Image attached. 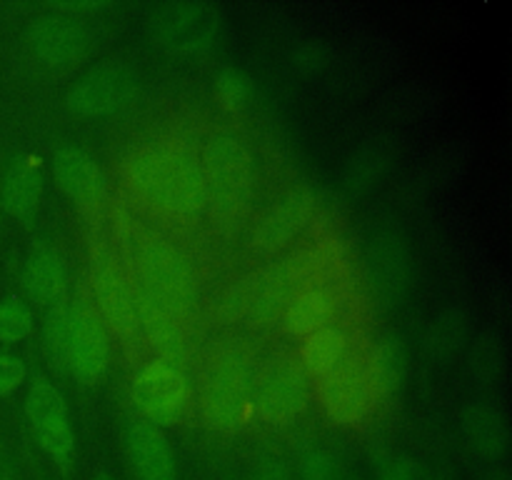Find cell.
<instances>
[{
	"label": "cell",
	"instance_id": "cell-17",
	"mask_svg": "<svg viewBox=\"0 0 512 480\" xmlns=\"http://www.w3.org/2000/svg\"><path fill=\"white\" fill-rule=\"evenodd\" d=\"M135 305H138L140 335L148 340V345L155 350L158 360H165V363H173L185 370L190 358L185 323H180L160 300H155L153 295L145 293L138 285H135Z\"/></svg>",
	"mask_w": 512,
	"mask_h": 480
},
{
	"label": "cell",
	"instance_id": "cell-13",
	"mask_svg": "<svg viewBox=\"0 0 512 480\" xmlns=\"http://www.w3.org/2000/svg\"><path fill=\"white\" fill-rule=\"evenodd\" d=\"M318 198L313 190L295 188L285 193L278 203L270 205L248 233V250L258 258H275L298 240L305 225L315 218Z\"/></svg>",
	"mask_w": 512,
	"mask_h": 480
},
{
	"label": "cell",
	"instance_id": "cell-27",
	"mask_svg": "<svg viewBox=\"0 0 512 480\" xmlns=\"http://www.w3.org/2000/svg\"><path fill=\"white\" fill-rule=\"evenodd\" d=\"M68 308L70 303L48 308L43 323V353L55 370L65 373V343H68Z\"/></svg>",
	"mask_w": 512,
	"mask_h": 480
},
{
	"label": "cell",
	"instance_id": "cell-14",
	"mask_svg": "<svg viewBox=\"0 0 512 480\" xmlns=\"http://www.w3.org/2000/svg\"><path fill=\"white\" fill-rule=\"evenodd\" d=\"M110 370V333L98 315L83 303L68 308V343H65V373L75 383L93 388Z\"/></svg>",
	"mask_w": 512,
	"mask_h": 480
},
{
	"label": "cell",
	"instance_id": "cell-37",
	"mask_svg": "<svg viewBox=\"0 0 512 480\" xmlns=\"http://www.w3.org/2000/svg\"><path fill=\"white\" fill-rule=\"evenodd\" d=\"M0 480H15V478H10V475L5 473V470H0Z\"/></svg>",
	"mask_w": 512,
	"mask_h": 480
},
{
	"label": "cell",
	"instance_id": "cell-35",
	"mask_svg": "<svg viewBox=\"0 0 512 480\" xmlns=\"http://www.w3.org/2000/svg\"><path fill=\"white\" fill-rule=\"evenodd\" d=\"M253 480H293V478H290V468L283 458H278V455H268V458H263L258 463V468H255L253 473Z\"/></svg>",
	"mask_w": 512,
	"mask_h": 480
},
{
	"label": "cell",
	"instance_id": "cell-22",
	"mask_svg": "<svg viewBox=\"0 0 512 480\" xmlns=\"http://www.w3.org/2000/svg\"><path fill=\"white\" fill-rule=\"evenodd\" d=\"M353 355V338L345 325L330 323L325 328L315 330L313 335L300 340V348L295 358L300 360L303 370L310 380H320L323 375L333 373L335 368L345 363Z\"/></svg>",
	"mask_w": 512,
	"mask_h": 480
},
{
	"label": "cell",
	"instance_id": "cell-23",
	"mask_svg": "<svg viewBox=\"0 0 512 480\" xmlns=\"http://www.w3.org/2000/svg\"><path fill=\"white\" fill-rule=\"evenodd\" d=\"M463 435L470 448L483 458L495 460L508 450V423L498 408L488 403H473L463 413Z\"/></svg>",
	"mask_w": 512,
	"mask_h": 480
},
{
	"label": "cell",
	"instance_id": "cell-18",
	"mask_svg": "<svg viewBox=\"0 0 512 480\" xmlns=\"http://www.w3.org/2000/svg\"><path fill=\"white\" fill-rule=\"evenodd\" d=\"M340 310V288L335 283H308L295 288L283 313V328L290 338L303 340L315 330L335 323Z\"/></svg>",
	"mask_w": 512,
	"mask_h": 480
},
{
	"label": "cell",
	"instance_id": "cell-25",
	"mask_svg": "<svg viewBox=\"0 0 512 480\" xmlns=\"http://www.w3.org/2000/svg\"><path fill=\"white\" fill-rule=\"evenodd\" d=\"M470 325L463 310H443L425 330V353L435 360H450L468 343Z\"/></svg>",
	"mask_w": 512,
	"mask_h": 480
},
{
	"label": "cell",
	"instance_id": "cell-36",
	"mask_svg": "<svg viewBox=\"0 0 512 480\" xmlns=\"http://www.w3.org/2000/svg\"><path fill=\"white\" fill-rule=\"evenodd\" d=\"M108 8V3H100V0H88V3H58V5H50L53 13L60 15H70V18H80L85 13H98V10Z\"/></svg>",
	"mask_w": 512,
	"mask_h": 480
},
{
	"label": "cell",
	"instance_id": "cell-11",
	"mask_svg": "<svg viewBox=\"0 0 512 480\" xmlns=\"http://www.w3.org/2000/svg\"><path fill=\"white\" fill-rule=\"evenodd\" d=\"M25 420L38 448L58 468H70L75 460V430L70 423L68 403L53 380L35 375L25 395Z\"/></svg>",
	"mask_w": 512,
	"mask_h": 480
},
{
	"label": "cell",
	"instance_id": "cell-31",
	"mask_svg": "<svg viewBox=\"0 0 512 480\" xmlns=\"http://www.w3.org/2000/svg\"><path fill=\"white\" fill-rule=\"evenodd\" d=\"M300 478L303 480H345L335 458L325 450H308L300 460Z\"/></svg>",
	"mask_w": 512,
	"mask_h": 480
},
{
	"label": "cell",
	"instance_id": "cell-5",
	"mask_svg": "<svg viewBox=\"0 0 512 480\" xmlns=\"http://www.w3.org/2000/svg\"><path fill=\"white\" fill-rule=\"evenodd\" d=\"M253 415L273 428L293 425L308 413L313 400V383L293 353H273L255 365Z\"/></svg>",
	"mask_w": 512,
	"mask_h": 480
},
{
	"label": "cell",
	"instance_id": "cell-29",
	"mask_svg": "<svg viewBox=\"0 0 512 480\" xmlns=\"http://www.w3.org/2000/svg\"><path fill=\"white\" fill-rule=\"evenodd\" d=\"M33 333V310L25 300H0V343L13 345Z\"/></svg>",
	"mask_w": 512,
	"mask_h": 480
},
{
	"label": "cell",
	"instance_id": "cell-32",
	"mask_svg": "<svg viewBox=\"0 0 512 480\" xmlns=\"http://www.w3.org/2000/svg\"><path fill=\"white\" fill-rule=\"evenodd\" d=\"M378 480H430V475L408 455H390L378 465Z\"/></svg>",
	"mask_w": 512,
	"mask_h": 480
},
{
	"label": "cell",
	"instance_id": "cell-33",
	"mask_svg": "<svg viewBox=\"0 0 512 480\" xmlns=\"http://www.w3.org/2000/svg\"><path fill=\"white\" fill-rule=\"evenodd\" d=\"M28 378V368L13 353H0V398L13 395Z\"/></svg>",
	"mask_w": 512,
	"mask_h": 480
},
{
	"label": "cell",
	"instance_id": "cell-3",
	"mask_svg": "<svg viewBox=\"0 0 512 480\" xmlns=\"http://www.w3.org/2000/svg\"><path fill=\"white\" fill-rule=\"evenodd\" d=\"M205 180V213L225 238L238 233L255 200V155L235 128H215L200 150Z\"/></svg>",
	"mask_w": 512,
	"mask_h": 480
},
{
	"label": "cell",
	"instance_id": "cell-10",
	"mask_svg": "<svg viewBox=\"0 0 512 480\" xmlns=\"http://www.w3.org/2000/svg\"><path fill=\"white\" fill-rule=\"evenodd\" d=\"M140 95V75L123 60L95 65L65 93V108L78 118H108L133 105Z\"/></svg>",
	"mask_w": 512,
	"mask_h": 480
},
{
	"label": "cell",
	"instance_id": "cell-28",
	"mask_svg": "<svg viewBox=\"0 0 512 480\" xmlns=\"http://www.w3.org/2000/svg\"><path fill=\"white\" fill-rule=\"evenodd\" d=\"M505 350L498 335L483 333L470 350V370L480 383H495L503 375Z\"/></svg>",
	"mask_w": 512,
	"mask_h": 480
},
{
	"label": "cell",
	"instance_id": "cell-9",
	"mask_svg": "<svg viewBox=\"0 0 512 480\" xmlns=\"http://www.w3.org/2000/svg\"><path fill=\"white\" fill-rule=\"evenodd\" d=\"M313 395L325 418L340 428H360L378 408V395L365 370V358L358 353L350 355L333 373L315 380Z\"/></svg>",
	"mask_w": 512,
	"mask_h": 480
},
{
	"label": "cell",
	"instance_id": "cell-20",
	"mask_svg": "<svg viewBox=\"0 0 512 480\" xmlns=\"http://www.w3.org/2000/svg\"><path fill=\"white\" fill-rule=\"evenodd\" d=\"M43 160L38 155H23L8 165L0 185V205L10 218L28 223L35 218L43 200Z\"/></svg>",
	"mask_w": 512,
	"mask_h": 480
},
{
	"label": "cell",
	"instance_id": "cell-30",
	"mask_svg": "<svg viewBox=\"0 0 512 480\" xmlns=\"http://www.w3.org/2000/svg\"><path fill=\"white\" fill-rule=\"evenodd\" d=\"M215 93H218L220 105L233 115H238L248 103V83H245L243 73L235 68L220 70L218 80H215Z\"/></svg>",
	"mask_w": 512,
	"mask_h": 480
},
{
	"label": "cell",
	"instance_id": "cell-26",
	"mask_svg": "<svg viewBox=\"0 0 512 480\" xmlns=\"http://www.w3.org/2000/svg\"><path fill=\"white\" fill-rule=\"evenodd\" d=\"M258 275L260 270H250V273L238 275L230 280L218 295H215L213 305H210V315L213 323L218 325H235L243 323L248 318V310L253 305L255 288H258Z\"/></svg>",
	"mask_w": 512,
	"mask_h": 480
},
{
	"label": "cell",
	"instance_id": "cell-16",
	"mask_svg": "<svg viewBox=\"0 0 512 480\" xmlns=\"http://www.w3.org/2000/svg\"><path fill=\"white\" fill-rule=\"evenodd\" d=\"M125 453H128L130 468L138 480H175L178 478V463L175 450L170 445L163 428L153 425L145 418H130L125 423Z\"/></svg>",
	"mask_w": 512,
	"mask_h": 480
},
{
	"label": "cell",
	"instance_id": "cell-12",
	"mask_svg": "<svg viewBox=\"0 0 512 480\" xmlns=\"http://www.w3.org/2000/svg\"><path fill=\"white\" fill-rule=\"evenodd\" d=\"M53 175L65 198L78 208L90 228H98L110 200L108 175L85 150L65 145L53 155Z\"/></svg>",
	"mask_w": 512,
	"mask_h": 480
},
{
	"label": "cell",
	"instance_id": "cell-8",
	"mask_svg": "<svg viewBox=\"0 0 512 480\" xmlns=\"http://www.w3.org/2000/svg\"><path fill=\"white\" fill-rule=\"evenodd\" d=\"M90 288H93L95 310L108 333L123 343H135L140 335L138 305H135V285L128 270L123 268L113 250L95 243L90 255Z\"/></svg>",
	"mask_w": 512,
	"mask_h": 480
},
{
	"label": "cell",
	"instance_id": "cell-21",
	"mask_svg": "<svg viewBox=\"0 0 512 480\" xmlns=\"http://www.w3.org/2000/svg\"><path fill=\"white\" fill-rule=\"evenodd\" d=\"M295 293V285L290 280L285 260H275L268 268L260 270L258 288H255L253 305L248 310L245 325L255 333H265V330L275 328L283 320L285 305H288L290 295Z\"/></svg>",
	"mask_w": 512,
	"mask_h": 480
},
{
	"label": "cell",
	"instance_id": "cell-1",
	"mask_svg": "<svg viewBox=\"0 0 512 480\" xmlns=\"http://www.w3.org/2000/svg\"><path fill=\"white\" fill-rule=\"evenodd\" d=\"M125 190L155 218L193 225L205 215L200 155L180 138H153L133 145L120 160Z\"/></svg>",
	"mask_w": 512,
	"mask_h": 480
},
{
	"label": "cell",
	"instance_id": "cell-34",
	"mask_svg": "<svg viewBox=\"0 0 512 480\" xmlns=\"http://www.w3.org/2000/svg\"><path fill=\"white\" fill-rule=\"evenodd\" d=\"M325 63H328V50L320 43H305L295 53V65L305 73H318L320 68H325Z\"/></svg>",
	"mask_w": 512,
	"mask_h": 480
},
{
	"label": "cell",
	"instance_id": "cell-19",
	"mask_svg": "<svg viewBox=\"0 0 512 480\" xmlns=\"http://www.w3.org/2000/svg\"><path fill=\"white\" fill-rule=\"evenodd\" d=\"M20 285L35 305L53 308V305L65 303L70 280L63 255L53 245H38L30 250L23 263V273H20Z\"/></svg>",
	"mask_w": 512,
	"mask_h": 480
},
{
	"label": "cell",
	"instance_id": "cell-38",
	"mask_svg": "<svg viewBox=\"0 0 512 480\" xmlns=\"http://www.w3.org/2000/svg\"><path fill=\"white\" fill-rule=\"evenodd\" d=\"M100 480H110V478H100Z\"/></svg>",
	"mask_w": 512,
	"mask_h": 480
},
{
	"label": "cell",
	"instance_id": "cell-6",
	"mask_svg": "<svg viewBox=\"0 0 512 480\" xmlns=\"http://www.w3.org/2000/svg\"><path fill=\"white\" fill-rule=\"evenodd\" d=\"M150 43L170 55L198 58L213 50L223 35V13L203 0H168L155 5L145 20Z\"/></svg>",
	"mask_w": 512,
	"mask_h": 480
},
{
	"label": "cell",
	"instance_id": "cell-7",
	"mask_svg": "<svg viewBox=\"0 0 512 480\" xmlns=\"http://www.w3.org/2000/svg\"><path fill=\"white\" fill-rule=\"evenodd\" d=\"M130 403L138 418L158 428L178 425L193 405V388L183 368L165 360H148L133 373L128 385Z\"/></svg>",
	"mask_w": 512,
	"mask_h": 480
},
{
	"label": "cell",
	"instance_id": "cell-4",
	"mask_svg": "<svg viewBox=\"0 0 512 480\" xmlns=\"http://www.w3.org/2000/svg\"><path fill=\"white\" fill-rule=\"evenodd\" d=\"M133 283L188 325L198 308V273L178 243L155 230H143L133 243Z\"/></svg>",
	"mask_w": 512,
	"mask_h": 480
},
{
	"label": "cell",
	"instance_id": "cell-24",
	"mask_svg": "<svg viewBox=\"0 0 512 480\" xmlns=\"http://www.w3.org/2000/svg\"><path fill=\"white\" fill-rule=\"evenodd\" d=\"M365 370L380 400L390 398L400 388L405 375V350L398 338H383L365 355Z\"/></svg>",
	"mask_w": 512,
	"mask_h": 480
},
{
	"label": "cell",
	"instance_id": "cell-2",
	"mask_svg": "<svg viewBox=\"0 0 512 480\" xmlns=\"http://www.w3.org/2000/svg\"><path fill=\"white\" fill-rule=\"evenodd\" d=\"M255 350L240 335L215 340L198 373V413L205 428L238 435L253 420Z\"/></svg>",
	"mask_w": 512,
	"mask_h": 480
},
{
	"label": "cell",
	"instance_id": "cell-15",
	"mask_svg": "<svg viewBox=\"0 0 512 480\" xmlns=\"http://www.w3.org/2000/svg\"><path fill=\"white\" fill-rule=\"evenodd\" d=\"M25 43H28L30 53L38 58V63L63 70L80 65L88 58L93 50V35L80 18L48 10L30 20L25 28Z\"/></svg>",
	"mask_w": 512,
	"mask_h": 480
}]
</instances>
